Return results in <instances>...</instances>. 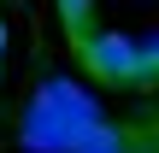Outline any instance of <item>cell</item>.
Returning a JSON list of instances; mask_svg holds the SVG:
<instances>
[{
	"label": "cell",
	"mask_w": 159,
	"mask_h": 153,
	"mask_svg": "<svg viewBox=\"0 0 159 153\" xmlns=\"http://www.w3.org/2000/svg\"><path fill=\"white\" fill-rule=\"evenodd\" d=\"M100 124L106 118H100V106H94V94L83 83L47 77V83H35V94H30L24 118H18V142L30 153H77Z\"/></svg>",
	"instance_id": "obj_1"
},
{
	"label": "cell",
	"mask_w": 159,
	"mask_h": 153,
	"mask_svg": "<svg viewBox=\"0 0 159 153\" xmlns=\"http://www.w3.org/2000/svg\"><path fill=\"white\" fill-rule=\"evenodd\" d=\"M77 59H83V71L100 88H136V35H124V29H89L77 41Z\"/></svg>",
	"instance_id": "obj_2"
},
{
	"label": "cell",
	"mask_w": 159,
	"mask_h": 153,
	"mask_svg": "<svg viewBox=\"0 0 159 153\" xmlns=\"http://www.w3.org/2000/svg\"><path fill=\"white\" fill-rule=\"evenodd\" d=\"M136 88H159V35L136 41Z\"/></svg>",
	"instance_id": "obj_3"
},
{
	"label": "cell",
	"mask_w": 159,
	"mask_h": 153,
	"mask_svg": "<svg viewBox=\"0 0 159 153\" xmlns=\"http://www.w3.org/2000/svg\"><path fill=\"white\" fill-rule=\"evenodd\" d=\"M77 153H142V147H136V142H130L118 124H100V130H94V136H89Z\"/></svg>",
	"instance_id": "obj_4"
},
{
	"label": "cell",
	"mask_w": 159,
	"mask_h": 153,
	"mask_svg": "<svg viewBox=\"0 0 159 153\" xmlns=\"http://www.w3.org/2000/svg\"><path fill=\"white\" fill-rule=\"evenodd\" d=\"M59 6V24L71 29V41H83L89 35V12H94V0H53Z\"/></svg>",
	"instance_id": "obj_5"
},
{
	"label": "cell",
	"mask_w": 159,
	"mask_h": 153,
	"mask_svg": "<svg viewBox=\"0 0 159 153\" xmlns=\"http://www.w3.org/2000/svg\"><path fill=\"white\" fill-rule=\"evenodd\" d=\"M0 53H6V24H0Z\"/></svg>",
	"instance_id": "obj_6"
}]
</instances>
